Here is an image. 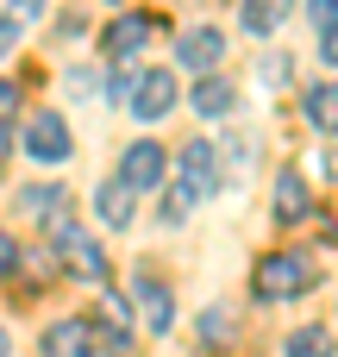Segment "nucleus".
<instances>
[{
  "instance_id": "1",
  "label": "nucleus",
  "mask_w": 338,
  "mask_h": 357,
  "mask_svg": "<svg viewBox=\"0 0 338 357\" xmlns=\"http://www.w3.org/2000/svg\"><path fill=\"white\" fill-rule=\"evenodd\" d=\"M314 257L307 251H270L263 264H257V276H251V289H257V301H295V295H307L314 289Z\"/></svg>"
},
{
  "instance_id": "2",
  "label": "nucleus",
  "mask_w": 338,
  "mask_h": 357,
  "mask_svg": "<svg viewBox=\"0 0 338 357\" xmlns=\"http://www.w3.org/2000/svg\"><path fill=\"white\" fill-rule=\"evenodd\" d=\"M25 157H31V163H69V119H63V113H31V126H25Z\"/></svg>"
},
{
  "instance_id": "3",
  "label": "nucleus",
  "mask_w": 338,
  "mask_h": 357,
  "mask_svg": "<svg viewBox=\"0 0 338 357\" xmlns=\"http://www.w3.org/2000/svg\"><path fill=\"white\" fill-rule=\"evenodd\" d=\"M176 100H182V88H176L169 69H144L138 88H132V113H138V119H169Z\"/></svg>"
},
{
  "instance_id": "4",
  "label": "nucleus",
  "mask_w": 338,
  "mask_h": 357,
  "mask_svg": "<svg viewBox=\"0 0 338 357\" xmlns=\"http://www.w3.org/2000/svg\"><path fill=\"white\" fill-rule=\"evenodd\" d=\"M182 188H188V201L220 195V151H213L207 138H194V144L182 151Z\"/></svg>"
},
{
  "instance_id": "5",
  "label": "nucleus",
  "mask_w": 338,
  "mask_h": 357,
  "mask_svg": "<svg viewBox=\"0 0 338 357\" xmlns=\"http://www.w3.org/2000/svg\"><path fill=\"white\" fill-rule=\"evenodd\" d=\"M163 169H169V151L151 144V138H138V144L125 151V163H119V182H125V188H157Z\"/></svg>"
},
{
  "instance_id": "6",
  "label": "nucleus",
  "mask_w": 338,
  "mask_h": 357,
  "mask_svg": "<svg viewBox=\"0 0 338 357\" xmlns=\"http://www.w3.org/2000/svg\"><path fill=\"white\" fill-rule=\"evenodd\" d=\"M176 56H182L188 69H213V63L226 56V31H220V25H194V31L176 38Z\"/></svg>"
},
{
  "instance_id": "7",
  "label": "nucleus",
  "mask_w": 338,
  "mask_h": 357,
  "mask_svg": "<svg viewBox=\"0 0 338 357\" xmlns=\"http://www.w3.org/2000/svg\"><path fill=\"white\" fill-rule=\"evenodd\" d=\"M144 38H151V19H138V13L113 19V25L100 31V44H107V56H113V63H119V56H138V50H144Z\"/></svg>"
},
{
  "instance_id": "8",
  "label": "nucleus",
  "mask_w": 338,
  "mask_h": 357,
  "mask_svg": "<svg viewBox=\"0 0 338 357\" xmlns=\"http://www.w3.org/2000/svg\"><path fill=\"white\" fill-rule=\"evenodd\" d=\"M56 245H63V257L75 264V276H88V282H107V257H100V245H94L88 232H75V226H69Z\"/></svg>"
},
{
  "instance_id": "9",
  "label": "nucleus",
  "mask_w": 338,
  "mask_h": 357,
  "mask_svg": "<svg viewBox=\"0 0 338 357\" xmlns=\"http://www.w3.org/2000/svg\"><path fill=\"white\" fill-rule=\"evenodd\" d=\"M138 307H144V326L151 333H169L176 326V301H169V289L157 276H138Z\"/></svg>"
},
{
  "instance_id": "10",
  "label": "nucleus",
  "mask_w": 338,
  "mask_h": 357,
  "mask_svg": "<svg viewBox=\"0 0 338 357\" xmlns=\"http://www.w3.org/2000/svg\"><path fill=\"white\" fill-rule=\"evenodd\" d=\"M307 213H314L307 182H301L295 169H282V176H276V220H289V226H295V220H307Z\"/></svg>"
},
{
  "instance_id": "11",
  "label": "nucleus",
  "mask_w": 338,
  "mask_h": 357,
  "mask_svg": "<svg viewBox=\"0 0 338 357\" xmlns=\"http://www.w3.org/2000/svg\"><path fill=\"white\" fill-rule=\"evenodd\" d=\"M232 100H238V94H232V82H220V75H207V82L194 88V113H201V119H226Z\"/></svg>"
},
{
  "instance_id": "12",
  "label": "nucleus",
  "mask_w": 338,
  "mask_h": 357,
  "mask_svg": "<svg viewBox=\"0 0 338 357\" xmlns=\"http://www.w3.org/2000/svg\"><path fill=\"white\" fill-rule=\"evenodd\" d=\"M94 213H100L107 226H132V188H125V182H100Z\"/></svg>"
},
{
  "instance_id": "13",
  "label": "nucleus",
  "mask_w": 338,
  "mask_h": 357,
  "mask_svg": "<svg viewBox=\"0 0 338 357\" xmlns=\"http://www.w3.org/2000/svg\"><path fill=\"white\" fill-rule=\"evenodd\" d=\"M82 345H88V320H63L44 333V357H75Z\"/></svg>"
},
{
  "instance_id": "14",
  "label": "nucleus",
  "mask_w": 338,
  "mask_h": 357,
  "mask_svg": "<svg viewBox=\"0 0 338 357\" xmlns=\"http://www.w3.org/2000/svg\"><path fill=\"white\" fill-rule=\"evenodd\" d=\"M307 119H314L320 132H338V82H320V88H307Z\"/></svg>"
},
{
  "instance_id": "15",
  "label": "nucleus",
  "mask_w": 338,
  "mask_h": 357,
  "mask_svg": "<svg viewBox=\"0 0 338 357\" xmlns=\"http://www.w3.org/2000/svg\"><path fill=\"white\" fill-rule=\"evenodd\" d=\"M295 0H245V31H276Z\"/></svg>"
},
{
  "instance_id": "16",
  "label": "nucleus",
  "mask_w": 338,
  "mask_h": 357,
  "mask_svg": "<svg viewBox=\"0 0 338 357\" xmlns=\"http://www.w3.org/2000/svg\"><path fill=\"white\" fill-rule=\"evenodd\" d=\"M289 357H332V333L326 326H301V333H289Z\"/></svg>"
},
{
  "instance_id": "17",
  "label": "nucleus",
  "mask_w": 338,
  "mask_h": 357,
  "mask_svg": "<svg viewBox=\"0 0 338 357\" xmlns=\"http://www.w3.org/2000/svg\"><path fill=\"white\" fill-rule=\"evenodd\" d=\"M19 207H31L38 220H50V213L69 207V195H63V188H19Z\"/></svg>"
},
{
  "instance_id": "18",
  "label": "nucleus",
  "mask_w": 338,
  "mask_h": 357,
  "mask_svg": "<svg viewBox=\"0 0 338 357\" xmlns=\"http://www.w3.org/2000/svg\"><path fill=\"white\" fill-rule=\"evenodd\" d=\"M132 88H138V75H125V69H113V75H107V94H113V100H125V107H132Z\"/></svg>"
},
{
  "instance_id": "19",
  "label": "nucleus",
  "mask_w": 338,
  "mask_h": 357,
  "mask_svg": "<svg viewBox=\"0 0 338 357\" xmlns=\"http://www.w3.org/2000/svg\"><path fill=\"white\" fill-rule=\"evenodd\" d=\"M289 82V56H263V88H282Z\"/></svg>"
},
{
  "instance_id": "20",
  "label": "nucleus",
  "mask_w": 338,
  "mask_h": 357,
  "mask_svg": "<svg viewBox=\"0 0 338 357\" xmlns=\"http://www.w3.org/2000/svg\"><path fill=\"white\" fill-rule=\"evenodd\" d=\"M320 56L338 63V19H332V25H320Z\"/></svg>"
},
{
  "instance_id": "21",
  "label": "nucleus",
  "mask_w": 338,
  "mask_h": 357,
  "mask_svg": "<svg viewBox=\"0 0 338 357\" xmlns=\"http://www.w3.org/2000/svg\"><path fill=\"white\" fill-rule=\"evenodd\" d=\"M201 333H207V339H226V333H232V320H226V314H207V320H201Z\"/></svg>"
},
{
  "instance_id": "22",
  "label": "nucleus",
  "mask_w": 338,
  "mask_h": 357,
  "mask_svg": "<svg viewBox=\"0 0 338 357\" xmlns=\"http://www.w3.org/2000/svg\"><path fill=\"white\" fill-rule=\"evenodd\" d=\"M6 270H19V245H13V238L0 232V276H6Z\"/></svg>"
},
{
  "instance_id": "23",
  "label": "nucleus",
  "mask_w": 338,
  "mask_h": 357,
  "mask_svg": "<svg viewBox=\"0 0 338 357\" xmlns=\"http://www.w3.org/2000/svg\"><path fill=\"white\" fill-rule=\"evenodd\" d=\"M13 107H19V88H13V82H0V126H6V113H13Z\"/></svg>"
},
{
  "instance_id": "24",
  "label": "nucleus",
  "mask_w": 338,
  "mask_h": 357,
  "mask_svg": "<svg viewBox=\"0 0 338 357\" xmlns=\"http://www.w3.org/2000/svg\"><path fill=\"white\" fill-rule=\"evenodd\" d=\"M338 19V0H314V25H332Z\"/></svg>"
},
{
  "instance_id": "25",
  "label": "nucleus",
  "mask_w": 338,
  "mask_h": 357,
  "mask_svg": "<svg viewBox=\"0 0 338 357\" xmlns=\"http://www.w3.org/2000/svg\"><path fill=\"white\" fill-rule=\"evenodd\" d=\"M13 44H19V19H6V25H0V56H6Z\"/></svg>"
},
{
  "instance_id": "26",
  "label": "nucleus",
  "mask_w": 338,
  "mask_h": 357,
  "mask_svg": "<svg viewBox=\"0 0 338 357\" xmlns=\"http://www.w3.org/2000/svg\"><path fill=\"white\" fill-rule=\"evenodd\" d=\"M332 169H338V157H332Z\"/></svg>"
}]
</instances>
